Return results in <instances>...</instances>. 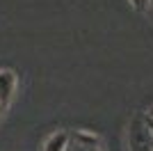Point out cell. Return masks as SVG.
<instances>
[{
    "label": "cell",
    "mask_w": 153,
    "mask_h": 151,
    "mask_svg": "<svg viewBox=\"0 0 153 151\" xmlns=\"http://www.w3.org/2000/svg\"><path fill=\"white\" fill-rule=\"evenodd\" d=\"M16 89H19V73L9 67H2L0 69V101L5 105H9Z\"/></svg>",
    "instance_id": "obj_1"
},
{
    "label": "cell",
    "mask_w": 153,
    "mask_h": 151,
    "mask_svg": "<svg viewBox=\"0 0 153 151\" xmlns=\"http://www.w3.org/2000/svg\"><path fill=\"white\" fill-rule=\"evenodd\" d=\"M66 151H101L98 138L89 131H78L76 135H71Z\"/></svg>",
    "instance_id": "obj_2"
},
{
    "label": "cell",
    "mask_w": 153,
    "mask_h": 151,
    "mask_svg": "<svg viewBox=\"0 0 153 151\" xmlns=\"http://www.w3.org/2000/svg\"><path fill=\"white\" fill-rule=\"evenodd\" d=\"M69 140H71V133H66V131H55V133H51V135L44 140L41 151H66Z\"/></svg>",
    "instance_id": "obj_3"
},
{
    "label": "cell",
    "mask_w": 153,
    "mask_h": 151,
    "mask_svg": "<svg viewBox=\"0 0 153 151\" xmlns=\"http://www.w3.org/2000/svg\"><path fill=\"white\" fill-rule=\"evenodd\" d=\"M128 2H130L135 9H140V12H142V9H146V7L151 5V0H128Z\"/></svg>",
    "instance_id": "obj_4"
},
{
    "label": "cell",
    "mask_w": 153,
    "mask_h": 151,
    "mask_svg": "<svg viewBox=\"0 0 153 151\" xmlns=\"http://www.w3.org/2000/svg\"><path fill=\"white\" fill-rule=\"evenodd\" d=\"M5 110H7V105L2 103V101H0V119H2V114H5Z\"/></svg>",
    "instance_id": "obj_5"
},
{
    "label": "cell",
    "mask_w": 153,
    "mask_h": 151,
    "mask_svg": "<svg viewBox=\"0 0 153 151\" xmlns=\"http://www.w3.org/2000/svg\"><path fill=\"white\" fill-rule=\"evenodd\" d=\"M151 117H153V108H151Z\"/></svg>",
    "instance_id": "obj_6"
},
{
    "label": "cell",
    "mask_w": 153,
    "mask_h": 151,
    "mask_svg": "<svg viewBox=\"0 0 153 151\" xmlns=\"http://www.w3.org/2000/svg\"><path fill=\"white\" fill-rule=\"evenodd\" d=\"M151 7H153V0H151Z\"/></svg>",
    "instance_id": "obj_7"
}]
</instances>
